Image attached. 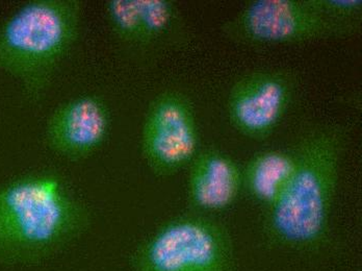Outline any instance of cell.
<instances>
[{"label": "cell", "instance_id": "6da1fadb", "mask_svg": "<svg viewBox=\"0 0 362 271\" xmlns=\"http://www.w3.org/2000/svg\"><path fill=\"white\" fill-rule=\"evenodd\" d=\"M94 214L61 175L33 171L0 185V267L41 265L89 233Z\"/></svg>", "mask_w": 362, "mask_h": 271}, {"label": "cell", "instance_id": "7a4b0ae2", "mask_svg": "<svg viewBox=\"0 0 362 271\" xmlns=\"http://www.w3.org/2000/svg\"><path fill=\"white\" fill-rule=\"evenodd\" d=\"M348 129L326 123L311 129L296 145L290 180L264 210L262 232L277 248L313 252L325 246Z\"/></svg>", "mask_w": 362, "mask_h": 271}, {"label": "cell", "instance_id": "3957f363", "mask_svg": "<svg viewBox=\"0 0 362 271\" xmlns=\"http://www.w3.org/2000/svg\"><path fill=\"white\" fill-rule=\"evenodd\" d=\"M81 0H30L0 25V70L41 100L78 38Z\"/></svg>", "mask_w": 362, "mask_h": 271}, {"label": "cell", "instance_id": "277c9868", "mask_svg": "<svg viewBox=\"0 0 362 271\" xmlns=\"http://www.w3.org/2000/svg\"><path fill=\"white\" fill-rule=\"evenodd\" d=\"M235 240L215 216L189 211L163 222L129 255V271H235Z\"/></svg>", "mask_w": 362, "mask_h": 271}, {"label": "cell", "instance_id": "5b68a950", "mask_svg": "<svg viewBox=\"0 0 362 271\" xmlns=\"http://www.w3.org/2000/svg\"><path fill=\"white\" fill-rule=\"evenodd\" d=\"M238 45H290L337 38L309 0H251L221 26Z\"/></svg>", "mask_w": 362, "mask_h": 271}, {"label": "cell", "instance_id": "8992f818", "mask_svg": "<svg viewBox=\"0 0 362 271\" xmlns=\"http://www.w3.org/2000/svg\"><path fill=\"white\" fill-rule=\"evenodd\" d=\"M199 129L191 99L167 90L149 103L141 132V154L149 171L169 178L187 168L200 149Z\"/></svg>", "mask_w": 362, "mask_h": 271}, {"label": "cell", "instance_id": "52a82bcc", "mask_svg": "<svg viewBox=\"0 0 362 271\" xmlns=\"http://www.w3.org/2000/svg\"><path fill=\"white\" fill-rule=\"evenodd\" d=\"M105 13L114 36L136 52L181 50L193 40L173 0H107Z\"/></svg>", "mask_w": 362, "mask_h": 271}, {"label": "cell", "instance_id": "ba28073f", "mask_svg": "<svg viewBox=\"0 0 362 271\" xmlns=\"http://www.w3.org/2000/svg\"><path fill=\"white\" fill-rule=\"evenodd\" d=\"M297 79L284 69H264L242 76L231 87L227 115L240 135L268 139L286 116L295 96Z\"/></svg>", "mask_w": 362, "mask_h": 271}, {"label": "cell", "instance_id": "9c48e42d", "mask_svg": "<svg viewBox=\"0 0 362 271\" xmlns=\"http://www.w3.org/2000/svg\"><path fill=\"white\" fill-rule=\"evenodd\" d=\"M110 123L107 101L97 94H81L52 112L44 129V141L54 155L70 162H81L103 147Z\"/></svg>", "mask_w": 362, "mask_h": 271}, {"label": "cell", "instance_id": "30bf717a", "mask_svg": "<svg viewBox=\"0 0 362 271\" xmlns=\"http://www.w3.org/2000/svg\"><path fill=\"white\" fill-rule=\"evenodd\" d=\"M187 202L189 211L223 212L235 204L243 190V167L220 149H205L187 167Z\"/></svg>", "mask_w": 362, "mask_h": 271}, {"label": "cell", "instance_id": "8fae6325", "mask_svg": "<svg viewBox=\"0 0 362 271\" xmlns=\"http://www.w3.org/2000/svg\"><path fill=\"white\" fill-rule=\"evenodd\" d=\"M295 164V149L259 151L243 167V190L266 210L279 197Z\"/></svg>", "mask_w": 362, "mask_h": 271}, {"label": "cell", "instance_id": "7c38bea8", "mask_svg": "<svg viewBox=\"0 0 362 271\" xmlns=\"http://www.w3.org/2000/svg\"><path fill=\"white\" fill-rule=\"evenodd\" d=\"M339 39L356 36L362 28V0H309Z\"/></svg>", "mask_w": 362, "mask_h": 271}]
</instances>
